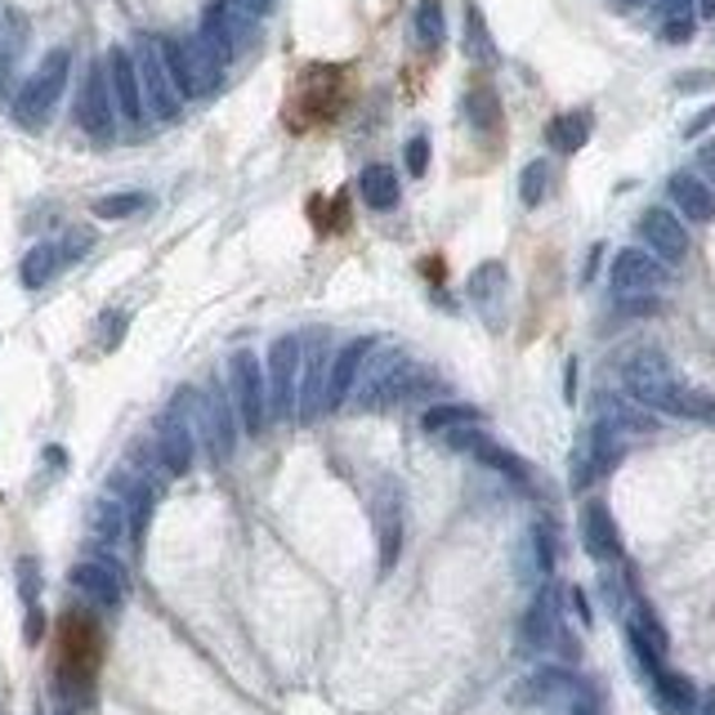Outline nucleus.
I'll return each instance as SVG.
<instances>
[{"instance_id":"1","label":"nucleus","mask_w":715,"mask_h":715,"mask_svg":"<svg viewBox=\"0 0 715 715\" xmlns=\"http://www.w3.org/2000/svg\"><path fill=\"white\" fill-rule=\"evenodd\" d=\"M438 376L412 357L403 349H372L363 372H357V385L349 394V403L357 412H394V407H407V403H421V398H434L438 394Z\"/></svg>"},{"instance_id":"2","label":"nucleus","mask_w":715,"mask_h":715,"mask_svg":"<svg viewBox=\"0 0 715 715\" xmlns=\"http://www.w3.org/2000/svg\"><path fill=\"white\" fill-rule=\"evenodd\" d=\"M166 72L179 90V99H210L224 85V63L201 45V37H157Z\"/></svg>"},{"instance_id":"3","label":"nucleus","mask_w":715,"mask_h":715,"mask_svg":"<svg viewBox=\"0 0 715 715\" xmlns=\"http://www.w3.org/2000/svg\"><path fill=\"white\" fill-rule=\"evenodd\" d=\"M68 76H72V54L68 50H50L37 63V72L14 94V122L23 131H41L50 122V112L59 107V94L68 90Z\"/></svg>"},{"instance_id":"4","label":"nucleus","mask_w":715,"mask_h":715,"mask_svg":"<svg viewBox=\"0 0 715 715\" xmlns=\"http://www.w3.org/2000/svg\"><path fill=\"white\" fill-rule=\"evenodd\" d=\"M188 416H193L197 443H206V456L215 465H224L237 452V434H242V421H237V412H232L228 390H219V385L193 390L188 394Z\"/></svg>"},{"instance_id":"5","label":"nucleus","mask_w":715,"mask_h":715,"mask_svg":"<svg viewBox=\"0 0 715 715\" xmlns=\"http://www.w3.org/2000/svg\"><path fill=\"white\" fill-rule=\"evenodd\" d=\"M228 398L232 412L242 421V434H265L269 429V381H265V363L251 349H237L228 357Z\"/></svg>"},{"instance_id":"6","label":"nucleus","mask_w":715,"mask_h":715,"mask_svg":"<svg viewBox=\"0 0 715 715\" xmlns=\"http://www.w3.org/2000/svg\"><path fill=\"white\" fill-rule=\"evenodd\" d=\"M201 45L228 68L237 63V54H247L256 41H260V19L247 14L237 0H215V6L201 14V28H197Z\"/></svg>"},{"instance_id":"7","label":"nucleus","mask_w":715,"mask_h":715,"mask_svg":"<svg viewBox=\"0 0 715 715\" xmlns=\"http://www.w3.org/2000/svg\"><path fill=\"white\" fill-rule=\"evenodd\" d=\"M188 394L193 390H179L175 403L153 425V452H157V465L170 474V479H184V474L197 465V429H193V416H188Z\"/></svg>"},{"instance_id":"8","label":"nucleus","mask_w":715,"mask_h":715,"mask_svg":"<svg viewBox=\"0 0 715 715\" xmlns=\"http://www.w3.org/2000/svg\"><path fill=\"white\" fill-rule=\"evenodd\" d=\"M675 385H680V376H675L671 357H666L662 349L644 344V349L626 353V363H622V390H626V398H635L640 407H649V412H666V403H671Z\"/></svg>"},{"instance_id":"9","label":"nucleus","mask_w":715,"mask_h":715,"mask_svg":"<svg viewBox=\"0 0 715 715\" xmlns=\"http://www.w3.org/2000/svg\"><path fill=\"white\" fill-rule=\"evenodd\" d=\"M622 452H626V438L609 425V421H600L594 416V425L581 434V443L572 447V460H568V488L572 493H586L590 484H600L604 474L622 460Z\"/></svg>"},{"instance_id":"10","label":"nucleus","mask_w":715,"mask_h":715,"mask_svg":"<svg viewBox=\"0 0 715 715\" xmlns=\"http://www.w3.org/2000/svg\"><path fill=\"white\" fill-rule=\"evenodd\" d=\"M300 363H304V340L300 335H278L265 353V381H269V416L287 421L296 416V385H300Z\"/></svg>"},{"instance_id":"11","label":"nucleus","mask_w":715,"mask_h":715,"mask_svg":"<svg viewBox=\"0 0 715 715\" xmlns=\"http://www.w3.org/2000/svg\"><path fill=\"white\" fill-rule=\"evenodd\" d=\"M131 54H135V72H139L144 107L157 116V122H175L179 107H184V99H179V90H175V81H170V72H166V59H162L157 37H139Z\"/></svg>"},{"instance_id":"12","label":"nucleus","mask_w":715,"mask_h":715,"mask_svg":"<svg viewBox=\"0 0 715 715\" xmlns=\"http://www.w3.org/2000/svg\"><path fill=\"white\" fill-rule=\"evenodd\" d=\"M68 581H72V590H81L85 600H90L94 609H103V613H116V609H122V604H126V590H131L126 568L116 563V559H107V555H94V559L72 563Z\"/></svg>"},{"instance_id":"13","label":"nucleus","mask_w":715,"mask_h":715,"mask_svg":"<svg viewBox=\"0 0 715 715\" xmlns=\"http://www.w3.org/2000/svg\"><path fill=\"white\" fill-rule=\"evenodd\" d=\"M666 278H671L666 265L653 260L644 247H626V251H618L613 265H609V282H613L618 300H644V296L662 291Z\"/></svg>"},{"instance_id":"14","label":"nucleus","mask_w":715,"mask_h":715,"mask_svg":"<svg viewBox=\"0 0 715 715\" xmlns=\"http://www.w3.org/2000/svg\"><path fill=\"white\" fill-rule=\"evenodd\" d=\"M563 631V590H555L550 581L532 594V604L524 609V622H519V649L524 653H550L555 640Z\"/></svg>"},{"instance_id":"15","label":"nucleus","mask_w":715,"mask_h":715,"mask_svg":"<svg viewBox=\"0 0 715 715\" xmlns=\"http://www.w3.org/2000/svg\"><path fill=\"white\" fill-rule=\"evenodd\" d=\"M640 237H644V251L653 260H662L666 269H680L688 260V228L666 206H649L640 215Z\"/></svg>"},{"instance_id":"16","label":"nucleus","mask_w":715,"mask_h":715,"mask_svg":"<svg viewBox=\"0 0 715 715\" xmlns=\"http://www.w3.org/2000/svg\"><path fill=\"white\" fill-rule=\"evenodd\" d=\"M103 72H107L116 116H122L126 126H139L148 116V107H144V90H139V72H135V54L126 45H112L107 59H103Z\"/></svg>"},{"instance_id":"17","label":"nucleus","mask_w":715,"mask_h":715,"mask_svg":"<svg viewBox=\"0 0 715 715\" xmlns=\"http://www.w3.org/2000/svg\"><path fill=\"white\" fill-rule=\"evenodd\" d=\"M372 524H376V541H381V572L390 577L394 563H398V555H403V537H407L398 484L381 479V488H376V497H372Z\"/></svg>"},{"instance_id":"18","label":"nucleus","mask_w":715,"mask_h":715,"mask_svg":"<svg viewBox=\"0 0 715 715\" xmlns=\"http://www.w3.org/2000/svg\"><path fill=\"white\" fill-rule=\"evenodd\" d=\"M76 126L90 139H107L112 126H116V103H112L103 63H90L85 68V81H81V94H76Z\"/></svg>"},{"instance_id":"19","label":"nucleus","mask_w":715,"mask_h":715,"mask_svg":"<svg viewBox=\"0 0 715 715\" xmlns=\"http://www.w3.org/2000/svg\"><path fill=\"white\" fill-rule=\"evenodd\" d=\"M372 349H376V340L353 335V340H344V344L331 353L327 390H322V412H340V407L349 403V394H353V385H357V372H363V363H367Z\"/></svg>"},{"instance_id":"20","label":"nucleus","mask_w":715,"mask_h":715,"mask_svg":"<svg viewBox=\"0 0 715 715\" xmlns=\"http://www.w3.org/2000/svg\"><path fill=\"white\" fill-rule=\"evenodd\" d=\"M581 546H586V555L594 563H604V568L622 563V528H618V519H613V510L604 501H586L581 506Z\"/></svg>"},{"instance_id":"21","label":"nucleus","mask_w":715,"mask_h":715,"mask_svg":"<svg viewBox=\"0 0 715 715\" xmlns=\"http://www.w3.org/2000/svg\"><path fill=\"white\" fill-rule=\"evenodd\" d=\"M506 291H510V269H506L501 260H484L479 269H474V273L465 278V296H469V304L479 309V313H484L493 327L501 322Z\"/></svg>"},{"instance_id":"22","label":"nucleus","mask_w":715,"mask_h":715,"mask_svg":"<svg viewBox=\"0 0 715 715\" xmlns=\"http://www.w3.org/2000/svg\"><path fill=\"white\" fill-rule=\"evenodd\" d=\"M327 367L331 353L322 344H304V363H300V385H296V416L318 421L322 416V390H327Z\"/></svg>"},{"instance_id":"23","label":"nucleus","mask_w":715,"mask_h":715,"mask_svg":"<svg viewBox=\"0 0 715 715\" xmlns=\"http://www.w3.org/2000/svg\"><path fill=\"white\" fill-rule=\"evenodd\" d=\"M577 684V675L568 671V666H559V662H550V666H537L532 675H524L519 684H515V702L519 706H559L563 702V693Z\"/></svg>"},{"instance_id":"24","label":"nucleus","mask_w":715,"mask_h":715,"mask_svg":"<svg viewBox=\"0 0 715 715\" xmlns=\"http://www.w3.org/2000/svg\"><path fill=\"white\" fill-rule=\"evenodd\" d=\"M666 193H671L680 219H688V224H711V219H715V188H711L702 175L680 170V175H671Z\"/></svg>"},{"instance_id":"25","label":"nucleus","mask_w":715,"mask_h":715,"mask_svg":"<svg viewBox=\"0 0 715 715\" xmlns=\"http://www.w3.org/2000/svg\"><path fill=\"white\" fill-rule=\"evenodd\" d=\"M649 693H653V702H657L662 715H693V711H697V688H693V680L680 675V671H671L666 662L649 675Z\"/></svg>"},{"instance_id":"26","label":"nucleus","mask_w":715,"mask_h":715,"mask_svg":"<svg viewBox=\"0 0 715 715\" xmlns=\"http://www.w3.org/2000/svg\"><path fill=\"white\" fill-rule=\"evenodd\" d=\"M622 618H626V644L649 649V653H657V657H666V653H671V635H666L662 618H657L644 600H631Z\"/></svg>"},{"instance_id":"27","label":"nucleus","mask_w":715,"mask_h":715,"mask_svg":"<svg viewBox=\"0 0 715 715\" xmlns=\"http://www.w3.org/2000/svg\"><path fill=\"white\" fill-rule=\"evenodd\" d=\"M357 197L367 201V210H394L398 197H403V184H398V170L385 166V162H372L363 175H357Z\"/></svg>"},{"instance_id":"28","label":"nucleus","mask_w":715,"mask_h":715,"mask_svg":"<svg viewBox=\"0 0 715 715\" xmlns=\"http://www.w3.org/2000/svg\"><path fill=\"white\" fill-rule=\"evenodd\" d=\"M590 131H594V122H590V112H559L555 122L546 126V144L555 148V153H563V157H572V153H581L586 148V139H590Z\"/></svg>"},{"instance_id":"29","label":"nucleus","mask_w":715,"mask_h":715,"mask_svg":"<svg viewBox=\"0 0 715 715\" xmlns=\"http://www.w3.org/2000/svg\"><path fill=\"white\" fill-rule=\"evenodd\" d=\"M600 421H609L622 438H640V434H653L657 429V416L649 407H640L635 398H604Z\"/></svg>"},{"instance_id":"30","label":"nucleus","mask_w":715,"mask_h":715,"mask_svg":"<svg viewBox=\"0 0 715 715\" xmlns=\"http://www.w3.org/2000/svg\"><path fill=\"white\" fill-rule=\"evenodd\" d=\"M90 537L99 541V546H122L131 532H126V506L116 501L112 493L107 497H99L94 506H90Z\"/></svg>"},{"instance_id":"31","label":"nucleus","mask_w":715,"mask_h":715,"mask_svg":"<svg viewBox=\"0 0 715 715\" xmlns=\"http://www.w3.org/2000/svg\"><path fill=\"white\" fill-rule=\"evenodd\" d=\"M59 269H63L59 242H37V247L23 256V265H19V282H23L28 291H45V287L54 282Z\"/></svg>"},{"instance_id":"32","label":"nucleus","mask_w":715,"mask_h":715,"mask_svg":"<svg viewBox=\"0 0 715 715\" xmlns=\"http://www.w3.org/2000/svg\"><path fill=\"white\" fill-rule=\"evenodd\" d=\"M465 59L469 63H479V68H493L501 54H497V41H493V32H488V19H484V10L474 6H465Z\"/></svg>"},{"instance_id":"33","label":"nucleus","mask_w":715,"mask_h":715,"mask_svg":"<svg viewBox=\"0 0 715 715\" xmlns=\"http://www.w3.org/2000/svg\"><path fill=\"white\" fill-rule=\"evenodd\" d=\"M662 416H675V421H697V425H715V394H702V390H693V385H684V381H680Z\"/></svg>"},{"instance_id":"34","label":"nucleus","mask_w":715,"mask_h":715,"mask_svg":"<svg viewBox=\"0 0 715 715\" xmlns=\"http://www.w3.org/2000/svg\"><path fill=\"white\" fill-rule=\"evenodd\" d=\"M465 116H469V126L479 131V135H497L501 131V99L493 85H474L465 94Z\"/></svg>"},{"instance_id":"35","label":"nucleus","mask_w":715,"mask_h":715,"mask_svg":"<svg viewBox=\"0 0 715 715\" xmlns=\"http://www.w3.org/2000/svg\"><path fill=\"white\" fill-rule=\"evenodd\" d=\"M479 407H469V403H429L425 416H421V429L443 438L447 429H460V425H479Z\"/></svg>"},{"instance_id":"36","label":"nucleus","mask_w":715,"mask_h":715,"mask_svg":"<svg viewBox=\"0 0 715 715\" xmlns=\"http://www.w3.org/2000/svg\"><path fill=\"white\" fill-rule=\"evenodd\" d=\"M528 555H532V577L537 581H550L555 559H559V541H555V528L550 524H532L528 528Z\"/></svg>"},{"instance_id":"37","label":"nucleus","mask_w":715,"mask_h":715,"mask_svg":"<svg viewBox=\"0 0 715 715\" xmlns=\"http://www.w3.org/2000/svg\"><path fill=\"white\" fill-rule=\"evenodd\" d=\"M148 206V193H107V197H94V215L99 219H131Z\"/></svg>"},{"instance_id":"38","label":"nucleus","mask_w":715,"mask_h":715,"mask_svg":"<svg viewBox=\"0 0 715 715\" xmlns=\"http://www.w3.org/2000/svg\"><path fill=\"white\" fill-rule=\"evenodd\" d=\"M443 6L438 0H421V10H416V41L421 50H438L443 45Z\"/></svg>"},{"instance_id":"39","label":"nucleus","mask_w":715,"mask_h":715,"mask_svg":"<svg viewBox=\"0 0 715 715\" xmlns=\"http://www.w3.org/2000/svg\"><path fill=\"white\" fill-rule=\"evenodd\" d=\"M550 193V166L546 162H528L524 175H519V201L524 206H541Z\"/></svg>"},{"instance_id":"40","label":"nucleus","mask_w":715,"mask_h":715,"mask_svg":"<svg viewBox=\"0 0 715 715\" xmlns=\"http://www.w3.org/2000/svg\"><path fill=\"white\" fill-rule=\"evenodd\" d=\"M19 594H23V604H41V563L32 555L19 559Z\"/></svg>"},{"instance_id":"41","label":"nucleus","mask_w":715,"mask_h":715,"mask_svg":"<svg viewBox=\"0 0 715 715\" xmlns=\"http://www.w3.org/2000/svg\"><path fill=\"white\" fill-rule=\"evenodd\" d=\"M662 41H666V45L693 41V14H671V19H662Z\"/></svg>"},{"instance_id":"42","label":"nucleus","mask_w":715,"mask_h":715,"mask_svg":"<svg viewBox=\"0 0 715 715\" xmlns=\"http://www.w3.org/2000/svg\"><path fill=\"white\" fill-rule=\"evenodd\" d=\"M425 170H429V139H425V135H412V139H407V175L421 179Z\"/></svg>"},{"instance_id":"43","label":"nucleus","mask_w":715,"mask_h":715,"mask_svg":"<svg viewBox=\"0 0 715 715\" xmlns=\"http://www.w3.org/2000/svg\"><path fill=\"white\" fill-rule=\"evenodd\" d=\"M600 590H604V604L613 609V613H626V586H622V577H613V572H604V581H600Z\"/></svg>"},{"instance_id":"44","label":"nucleus","mask_w":715,"mask_h":715,"mask_svg":"<svg viewBox=\"0 0 715 715\" xmlns=\"http://www.w3.org/2000/svg\"><path fill=\"white\" fill-rule=\"evenodd\" d=\"M90 242H94V237H90V232H72V237H68V242H59V256H63V265H72V260H81V256L90 251Z\"/></svg>"},{"instance_id":"45","label":"nucleus","mask_w":715,"mask_h":715,"mask_svg":"<svg viewBox=\"0 0 715 715\" xmlns=\"http://www.w3.org/2000/svg\"><path fill=\"white\" fill-rule=\"evenodd\" d=\"M23 640H28V644H41V640H45V609H41V604H32V609H28Z\"/></svg>"},{"instance_id":"46","label":"nucleus","mask_w":715,"mask_h":715,"mask_svg":"<svg viewBox=\"0 0 715 715\" xmlns=\"http://www.w3.org/2000/svg\"><path fill=\"white\" fill-rule=\"evenodd\" d=\"M126 313H103V327H107V335H103V349H116L122 344V335H126Z\"/></svg>"},{"instance_id":"47","label":"nucleus","mask_w":715,"mask_h":715,"mask_svg":"<svg viewBox=\"0 0 715 715\" xmlns=\"http://www.w3.org/2000/svg\"><path fill=\"white\" fill-rule=\"evenodd\" d=\"M563 604L577 613V622H581V626H590V622H594V618H590V600H586V590H577V586H572V590H563Z\"/></svg>"},{"instance_id":"48","label":"nucleus","mask_w":715,"mask_h":715,"mask_svg":"<svg viewBox=\"0 0 715 715\" xmlns=\"http://www.w3.org/2000/svg\"><path fill=\"white\" fill-rule=\"evenodd\" d=\"M706 85H715V72H684V76H675V90H680V94L706 90Z\"/></svg>"},{"instance_id":"49","label":"nucleus","mask_w":715,"mask_h":715,"mask_svg":"<svg viewBox=\"0 0 715 715\" xmlns=\"http://www.w3.org/2000/svg\"><path fill=\"white\" fill-rule=\"evenodd\" d=\"M706 126H715V103H711V107H702V112L693 116V122L684 126V139H697V135H702Z\"/></svg>"},{"instance_id":"50","label":"nucleus","mask_w":715,"mask_h":715,"mask_svg":"<svg viewBox=\"0 0 715 715\" xmlns=\"http://www.w3.org/2000/svg\"><path fill=\"white\" fill-rule=\"evenodd\" d=\"M697 166H702V179L715 188V139L711 144H702V153H697Z\"/></svg>"},{"instance_id":"51","label":"nucleus","mask_w":715,"mask_h":715,"mask_svg":"<svg viewBox=\"0 0 715 715\" xmlns=\"http://www.w3.org/2000/svg\"><path fill=\"white\" fill-rule=\"evenodd\" d=\"M247 14H256V19H265V14H273L278 10V0H237Z\"/></svg>"},{"instance_id":"52","label":"nucleus","mask_w":715,"mask_h":715,"mask_svg":"<svg viewBox=\"0 0 715 715\" xmlns=\"http://www.w3.org/2000/svg\"><path fill=\"white\" fill-rule=\"evenodd\" d=\"M563 390H568V403H572L577 398V363H568V385Z\"/></svg>"},{"instance_id":"53","label":"nucleus","mask_w":715,"mask_h":715,"mask_svg":"<svg viewBox=\"0 0 715 715\" xmlns=\"http://www.w3.org/2000/svg\"><path fill=\"white\" fill-rule=\"evenodd\" d=\"M693 715H715V697H706V702L697 697V711H693Z\"/></svg>"},{"instance_id":"54","label":"nucleus","mask_w":715,"mask_h":715,"mask_svg":"<svg viewBox=\"0 0 715 715\" xmlns=\"http://www.w3.org/2000/svg\"><path fill=\"white\" fill-rule=\"evenodd\" d=\"M697 14L702 19H715V0H697Z\"/></svg>"},{"instance_id":"55","label":"nucleus","mask_w":715,"mask_h":715,"mask_svg":"<svg viewBox=\"0 0 715 715\" xmlns=\"http://www.w3.org/2000/svg\"><path fill=\"white\" fill-rule=\"evenodd\" d=\"M618 6H626V10H635V6H644V0H618Z\"/></svg>"}]
</instances>
